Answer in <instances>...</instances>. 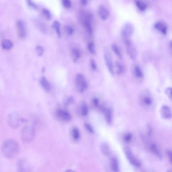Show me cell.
I'll use <instances>...</instances> for the list:
<instances>
[{
	"label": "cell",
	"mask_w": 172,
	"mask_h": 172,
	"mask_svg": "<svg viewBox=\"0 0 172 172\" xmlns=\"http://www.w3.org/2000/svg\"><path fill=\"white\" fill-rule=\"evenodd\" d=\"M1 150L3 155L6 158L12 159L18 155L19 151V146L15 139H6L2 143Z\"/></svg>",
	"instance_id": "6da1fadb"
},
{
	"label": "cell",
	"mask_w": 172,
	"mask_h": 172,
	"mask_svg": "<svg viewBox=\"0 0 172 172\" xmlns=\"http://www.w3.org/2000/svg\"><path fill=\"white\" fill-rule=\"evenodd\" d=\"M139 101L141 105L144 108L149 109L153 107V98L148 89H144L142 91L139 95Z\"/></svg>",
	"instance_id": "7a4b0ae2"
},
{
	"label": "cell",
	"mask_w": 172,
	"mask_h": 172,
	"mask_svg": "<svg viewBox=\"0 0 172 172\" xmlns=\"http://www.w3.org/2000/svg\"><path fill=\"white\" fill-rule=\"evenodd\" d=\"M25 121L24 119L22 118L20 114L16 112L10 113L7 118L9 126L14 129L19 128L22 122Z\"/></svg>",
	"instance_id": "3957f363"
},
{
	"label": "cell",
	"mask_w": 172,
	"mask_h": 172,
	"mask_svg": "<svg viewBox=\"0 0 172 172\" xmlns=\"http://www.w3.org/2000/svg\"><path fill=\"white\" fill-rule=\"evenodd\" d=\"M36 131L33 127L26 126L22 129L21 133V139L24 142L29 143L34 140Z\"/></svg>",
	"instance_id": "277c9868"
},
{
	"label": "cell",
	"mask_w": 172,
	"mask_h": 172,
	"mask_svg": "<svg viewBox=\"0 0 172 172\" xmlns=\"http://www.w3.org/2000/svg\"><path fill=\"white\" fill-rule=\"evenodd\" d=\"M126 46V52L129 57L133 60H135L138 56V53L130 38H123Z\"/></svg>",
	"instance_id": "5b68a950"
},
{
	"label": "cell",
	"mask_w": 172,
	"mask_h": 172,
	"mask_svg": "<svg viewBox=\"0 0 172 172\" xmlns=\"http://www.w3.org/2000/svg\"><path fill=\"white\" fill-rule=\"evenodd\" d=\"M75 83L77 89L80 93H83L88 88L87 81L83 74L79 73L77 75Z\"/></svg>",
	"instance_id": "8992f818"
},
{
	"label": "cell",
	"mask_w": 172,
	"mask_h": 172,
	"mask_svg": "<svg viewBox=\"0 0 172 172\" xmlns=\"http://www.w3.org/2000/svg\"><path fill=\"white\" fill-rule=\"evenodd\" d=\"M123 151L127 159L131 165L137 168L141 166L142 164L140 161L132 153L130 148L128 147H124Z\"/></svg>",
	"instance_id": "52a82bcc"
},
{
	"label": "cell",
	"mask_w": 172,
	"mask_h": 172,
	"mask_svg": "<svg viewBox=\"0 0 172 172\" xmlns=\"http://www.w3.org/2000/svg\"><path fill=\"white\" fill-rule=\"evenodd\" d=\"M17 169L20 172L31 171L32 167L28 161L26 159L21 158L19 159L17 163Z\"/></svg>",
	"instance_id": "ba28073f"
},
{
	"label": "cell",
	"mask_w": 172,
	"mask_h": 172,
	"mask_svg": "<svg viewBox=\"0 0 172 172\" xmlns=\"http://www.w3.org/2000/svg\"><path fill=\"white\" fill-rule=\"evenodd\" d=\"M104 59L106 66L110 73L112 75L114 74V65L110 52L108 49L106 50L104 53Z\"/></svg>",
	"instance_id": "9c48e42d"
},
{
	"label": "cell",
	"mask_w": 172,
	"mask_h": 172,
	"mask_svg": "<svg viewBox=\"0 0 172 172\" xmlns=\"http://www.w3.org/2000/svg\"><path fill=\"white\" fill-rule=\"evenodd\" d=\"M134 28L133 24L130 23L124 24L121 30L123 38H130L134 33Z\"/></svg>",
	"instance_id": "30bf717a"
},
{
	"label": "cell",
	"mask_w": 172,
	"mask_h": 172,
	"mask_svg": "<svg viewBox=\"0 0 172 172\" xmlns=\"http://www.w3.org/2000/svg\"><path fill=\"white\" fill-rule=\"evenodd\" d=\"M57 116L64 121H69L71 120V116L68 111L62 109H59L56 112Z\"/></svg>",
	"instance_id": "8fae6325"
},
{
	"label": "cell",
	"mask_w": 172,
	"mask_h": 172,
	"mask_svg": "<svg viewBox=\"0 0 172 172\" xmlns=\"http://www.w3.org/2000/svg\"><path fill=\"white\" fill-rule=\"evenodd\" d=\"M160 113L162 118L165 119L169 120L171 118V110L167 105H163L161 107Z\"/></svg>",
	"instance_id": "7c38bea8"
},
{
	"label": "cell",
	"mask_w": 172,
	"mask_h": 172,
	"mask_svg": "<svg viewBox=\"0 0 172 172\" xmlns=\"http://www.w3.org/2000/svg\"><path fill=\"white\" fill-rule=\"evenodd\" d=\"M101 109L105 115V118L107 123L111 124L113 121L112 112L111 108L110 107L106 108V107H102Z\"/></svg>",
	"instance_id": "4fadbf2b"
},
{
	"label": "cell",
	"mask_w": 172,
	"mask_h": 172,
	"mask_svg": "<svg viewBox=\"0 0 172 172\" xmlns=\"http://www.w3.org/2000/svg\"><path fill=\"white\" fill-rule=\"evenodd\" d=\"M16 26L19 36L21 38H24L26 34L25 27L24 23L21 21H18L17 22Z\"/></svg>",
	"instance_id": "5bb4252c"
},
{
	"label": "cell",
	"mask_w": 172,
	"mask_h": 172,
	"mask_svg": "<svg viewBox=\"0 0 172 172\" xmlns=\"http://www.w3.org/2000/svg\"><path fill=\"white\" fill-rule=\"evenodd\" d=\"M98 13L99 17L103 20H106L108 19L109 16V12L108 10L103 6H102L99 7Z\"/></svg>",
	"instance_id": "9a60e30c"
},
{
	"label": "cell",
	"mask_w": 172,
	"mask_h": 172,
	"mask_svg": "<svg viewBox=\"0 0 172 172\" xmlns=\"http://www.w3.org/2000/svg\"><path fill=\"white\" fill-rule=\"evenodd\" d=\"M133 73L135 78L139 81L143 79L144 74L141 69L139 66L136 65L133 67Z\"/></svg>",
	"instance_id": "2e32d148"
},
{
	"label": "cell",
	"mask_w": 172,
	"mask_h": 172,
	"mask_svg": "<svg viewBox=\"0 0 172 172\" xmlns=\"http://www.w3.org/2000/svg\"><path fill=\"white\" fill-rule=\"evenodd\" d=\"M154 27L156 29L159 31L161 33L166 35L168 32V27L163 22H158L154 25Z\"/></svg>",
	"instance_id": "e0dca14e"
},
{
	"label": "cell",
	"mask_w": 172,
	"mask_h": 172,
	"mask_svg": "<svg viewBox=\"0 0 172 172\" xmlns=\"http://www.w3.org/2000/svg\"><path fill=\"white\" fill-rule=\"evenodd\" d=\"M40 83L42 88L47 93L51 90L50 84L47 79L44 76H42L40 80Z\"/></svg>",
	"instance_id": "ac0fdd59"
},
{
	"label": "cell",
	"mask_w": 172,
	"mask_h": 172,
	"mask_svg": "<svg viewBox=\"0 0 172 172\" xmlns=\"http://www.w3.org/2000/svg\"><path fill=\"white\" fill-rule=\"evenodd\" d=\"M100 150L105 155L109 156L111 153L110 148L108 144L105 142L102 143L100 145Z\"/></svg>",
	"instance_id": "d6986e66"
},
{
	"label": "cell",
	"mask_w": 172,
	"mask_h": 172,
	"mask_svg": "<svg viewBox=\"0 0 172 172\" xmlns=\"http://www.w3.org/2000/svg\"><path fill=\"white\" fill-rule=\"evenodd\" d=\"M71 56L73 62L74 63H76L80 58L81 52L78 49H72L71 50Z\"/></svg>",
	"instance_id": "ffe728a7"
},
{
	"label": "cell",
	"mask_w": 172,
	"mask_h": 172,
	"mask_svg": "<svg viewBox=\"0 0 172 172\" xmlns=\"http://www.w3.org/2000/svg\"><path fill=\"white\" fill-rule=\"evenodd\" d=\"M150 149L151 151L160 159H163V155L157 146L155 144H152L150 146Z\"/></svg>",
	"instance_id": "44dd1931"
},
{
	"label": "cell",
	"mask_w": 172,
	"mask_h": 172,
	"mask_svg": "<svg viewBox=\"0 0 172 172\" xmlns=\"http://www.w3.org/2000/svg\"><path fill=\"white\" fill-rule=\"evenodd\" d=\"M114 68H115L116 73L118 75H122L124 71V68L123 64L118 62H116L114 64Z\"/></svg>",
	"instance_id": "7402d4cb"
},
{
	"label": "cell",
	"mask_w": 172,
	"mask_h": 172,
	"mask_svg": "<svg viewBox=\"0 0 172 172\" xmlns=\"http://www.w3.org/2000/svg\"><path fill=\"white\" fill-rule=\"evenodd\" d=\"M135 4L139 10L142 12L145 11L147 7L145 2L142 0H136Z\"/></svg>",
	"instance_id": "603a6c76"
},
{
	"label": "cell",
	"mask_w": 172,
	"mask_h": 172,
	"mask_svg": "<svg viewBox=\"0 0 172 172\" xmlns=\"http://www.w3.org/2000/svg\"><path fill=\"white\" fill-rule=\"evenodd\" d=\"M111 168L114 171H118L119 170L118 162L115 157H113L111 161Z\"/></svg>",
	"instance_id": "cb8c5ba5"
},
{
	"label": "cell",
	"mask_w": 172,
	"mask_h": 172,
	"mask_svg": "<svg viewBox=\"0 0 172 172\" xmlns=\"http://www.w3.org/2000/svg\"><path fill=\"white\" fill-rule=\"evenodd\" d=\"M2 48L4 49L9 50L11 49L13 46V44L9 40H4L1 44Z\"/></svg>",
	"instance_id": "d4e9b609"
},
{
	"label": "cell",
	"mask_w": 172,
	"mask_h": 172,
	"mask_svg": "<svg viewBox=\"0 0 172 172\" xmlns=\"http://www.w3.org/2000/svg\"><path fill=\"white\" fill-rule=\"evenodd\" d=\"M111 48L114 53L120 59H122L123 58V55H122L120 49L116 44H112Z\"/></svg>",
	"instance_id": "484cf974"
},
{
	"label": "cell",
	"mask_w": 172,
	"mask_h": 172,
	"mask_svg": "<svg viewBox=\"0 0 172 172\" xmlns=\"http://www.w3.org/2000/svg\"><path fill=\"white\" fill-rule=\"evenodd\" d=\"M72 136L75 140L77 141L80 137V133L78 129L76 127H74L72 129Z\"/></svg>",
	"instance_id": "4316f807"
},
{
	"label": "cell",
	"mask_w": 172,
	"mask_h": 172,
	"mask_svg": "<svg viewBox=\"0 0 172 172\" xmlns=\"http://www.w3.org/2000/svg\"><path fill=\"white\" fill-rule=\"evenodd\" d=\"M53 27L55 30L56 33L59 38L61 37L60 31V24L58 21H54L53 24Z\"/></svg>",
	"instance_id": "83f0119b"
},
{
	"label": "cell",
	"mask_w": 172,
	"mask_h": 172,
	"mask_svg": "<svg viewBox=\"0 0 172 172\" xmlns=\"http://www.w3.org/2000/svg\"><path fill=\"white\" fill-rule=\"evenodd\" d=\"M81 112L82 115L86 116L89 113V108L87 104L83 103L81 105Z\"/></svg>",
	"instance_id": "f1b7e54d"
},
{
	"label": "cell",
	"mask_w": 172,
	"mask_h": 172,
	"mask_svg": "<svg viewBox=\"0 0 172 172\" xmlns=\"http://www.w3.org/2000/svg\"><path fill=\"white\" fill-rule=\"evenodd\" d=\"M74 98L72 96H69L65 99L64 101V105L66 107L71 105L73 103Z\"/></svg>",
	"instance_id": "f546056e"
},
{
	"label": "cell",
	"mask_w": 172,
	"mask_h": 172,
	"mask_svg": "<svg viewBox=\"0 0 172 172\" xmlns=\"http://www.w3.org/2000/svg\"><path fill=\"white\" fill-rule=\"evenodd\" d=\"M88 49L90 53L93 54H96V51L95 48V46L93 42H90L88 44Z\"/></svg>",
	"instance_id": "4dcf8cb0"
},
{
	"label": "cell",
	"mask_w": 172,
	"mask_h": 172,
	"mask_svg": "<svg viewBox=\"0 0 172 172\" xmlns=\"http://www.w3.org/2000/svg\"><path fill=\"white\" fill-rule=\"evenodd\" d=\"M36 51L37 55L41 57L44 53V49L43 47L40 46H37L36 47Z\"/></svg>",
	"instance_id": "1f68e13d"
},
{
	"label": "cell",
	"mask_w": 172,
	"mask_h": 172,
	"mask_svg": "<svg viewBox=\"0 0 172 172\" xmlns=\"http://www.w3.org/2000/svg\"><path fill=\"white\" fill-rule=\"evenodd\" d=\"M43 13L45 18H46L47 20H49L51 18V15L50 12L48 10V9H44L43 10Z\"/></svg>",
	"instance_id": "d6a6232c"
},
{
	"label": "cell",
	"mask_w": 172,
	"mask_h": 172,
	"mask_svg": "<svg viewBox=\"0 0 172 172\" xmlns=\"http://www.w3.org/2000/svg\"><path fill=\"white\" fill-rule=\"evenodd\" d=\"M84 126L85 128L90 133L93 134L94 133V131L93 127L88 123H84Z\"/></svg>",
	"instance_id": "836d02e7"
},
{
	"label": "cell",
	"mask_w": 172,
	"mask_h": 172,
	"mask_svg": "<svg viewBox=\"0 0 172 172\" xmlns=\"http://www.w3.org/2000/svg\"><path fill=\"white\" fill-rule=\"evenodd\" d=\"M62 3L66 8L69 9L71 7V3L70 0H62Z\"/></svg>",
	"instance_id": "e575fe53"
},
{
	"label": "cell",
	"mask_w": 172,
	"mask_h": 172,
	"mask_svg": "<svg viewBox=\"0 0 172 172\" xmlns=\"http://www.w3.org/2000/svg\"><path fill=\"white\" fill-rule=\"evenodd\" d=\"M27 4L31 8L35 9H38V7L37 5L34 3L32 0H26Z\"/></svg>",
	"instance_id": "d590c367"
},
{
	"label": "cell",
	"mask_w": 172,
	"mask_h": 172,
	"mask_svg": "<svg viewBox=\"0 0 172 172\" xmlns=\"http://www.w3.org/2000/svg\"><path fill=\"white\" fill-rule=\"evenodd\" d=\"M171 90V88L169 87V88H166L165 91V93L166 95L171 101L172 100Z\"/></svg>",
	"instance_id": "8d00e7d4"
},
{
	"label": "cell",
	"mask_w": 172,
	"mask_h": 172,
	"mask_svg": "<svg viewBox=\"0 0 172 172\" xmlns=\"http://www.w3.org/2000/svg\"><path fill=\"white\" fill-rule=\"evenodd\" d=\"M66 31L69 35H71L73 33L74 30L72 27L67 26L66 27Z\"/></svg>",
	"instance_id": "74e56055"
},
{
	"label": "cell",
	"mask_w": 172,
	"mask_h": 172,
	"mask_svg": "<svg viewBox=\"0 0 172 172\" xmlns=\"http://www.w3.org/2000/svg\"><path fill=\"white\" fill-rule=\"evenodd\" d=\"M92 102H93V105L94 107H97L99 106V101L98 98H97V97L94 98Z\"/></svg>",
	"instance_id": "f35d334b"
},
{
	"label": "cell",
	"mask_w": 172,
	"mask_h": 172,
	"mask_svg": "<svg viewBox=\"0 0 172 172\" xmlns=\"http://www.w3.org/2000/svg\"><path fill=\"white\" fill-rule=\"evenodd\" d=\"M132 137V136L131 134L130 133L127 134L124 136V140L127 142H129L131 141Z\"/></svg>",
	"instance_id": "ab89813d"
},
{
	"label": "cell",
	"mask_w": 172,
	"mask_h": 172,
	"mask_svg": "<svg viewBox=\"0 0 172 172\" xmlns=\"http://www.w3.org/2000/svg\"><path fill=\"white\" fill-rule=\"evenodd\" d=\"M91 68L94 70H96L97 69V66L96 63V62L93 59H92L91 60Z\"/></svg>",
	"instance_id": "60d3db41"
},
{
	"label": "cell",
	"mask_w": 172,
	"mask_h": 172,
	"mask_svg": "<svg viewBox=\"0 0 172 172\" xmlns=\"http://www.w3.org/2000/svg\"><path fill=\"white\" fill-rule=\"evenodd\" d=\"M167 154H168V158L169 159V161L171 162V163H172V152L170 150H168L167 151Z\"/></svg>",
	"instance_id": "b9f144b4"
},
{
	"label": "cell",
	"mask_w": 172,
	"mask_h": 172,
	"mask_svg": "<svg viewBox=\"0 0 172 172\" xmlns=\"http://www.w3.org/2000/svg\"><path fill=\"white\" fill-rule=\"evenodd\" d=\"M89 0H81V3L83 5H86L88 3Z\"/></svg>",
	"instance_id": "7bdbcfd3"
},
{
	"label": "cell",
	"mask_w": 172,
	"mask_h": 172,
	"mask_svg": "<svg viewBox=\"0 0 172 172\" xmlns=\"http://www.w3.org/2000/svg\"><path fill=\"white\" fill-rule=\"evenodd\" d=\"M45 71H46L45 68L44 67V68H42V72H44H44H45Z\"/></svg>",
	"instance_id": "ee69618b"
},
{
	"label": "cell",
	"mask_w": 172,
	"mask_h": 172,
	"mask_svg": "<svg viewBox=\"0 0 172 172\" xmlns=\"http://www.w3.org/2000/svg\"><path fill=\"white\" fill-rule=\"evenodd\" d=\"M66 171L69 172H74V171H72V170H70V169H69V170H67V171Z\"/></svg>",
	"instance_id": "f6af8a7d"
}]
</instances>
